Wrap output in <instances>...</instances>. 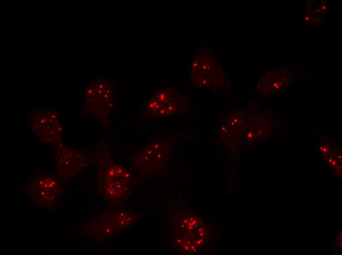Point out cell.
I'll list each match as a JSON object with an SVG mask.
<instances>
[{
    "label": "cell",
    "mask_w": 342,
    "mask_h": 255,
    "mask_svg": "<svg viewBox=\"0 0 342 255\" xmlns=\"http://www.w3.org/2000/svg\"><path fill=\"white\" fill-rule=\"evenodd\" d=\"M33 132L47 145L55 147L61 143L62 127L57 113L54 109H39L29 115Z\"/></svg>",
    "instance_id": "8"
},
{
    "label": "cell",
    "mask_w": 342,
    "mask_h": 255,
    "mask_svg": "<svg viewBox=\"0 0 342 255\" xmlns=\"http://www.w3.org/2000/svg\"><path fill=\"white\" fill-rule=\"evenodd\" d=\"M61 192L57 180L49 175H43L35 178L28 186L29 196L36 204L50 207L57 202Z\"/></svg>",
    "instance_id": "10"
},
{
    "label": "cell",
    "mask_w": 342,
    "mask_h": 255,
    "mask_svg": "<svg viewBox=\"0 0 342 255\" xmlns=\"http://www.w3.org/2000/svg\"><path fill=\"white\" fill-rule=\"evenodd\" d=\"M140 217L136 213L111 208L86 221L81 228L82 233L96 240H103L135 225Z\"/></svg>",
    "instance_id": "3"
},
{
    "label": "cell",
    "mask_w": 342,
    "mask_h": 255,
    "mask_svg": "<svg viewBox=\"0 0 342 255\" xmlns=\"http://www.w3.org/2000/svg\"><path fill=\"white\" fill-rule=\"evenodd\" d=\"M56 167L58 177L63 180H70L91 164L85 153L72 149L62 142L55 147Z\"/></svg>",
    "instance_id": "9"
},
{
    "label": "cell",
    "mask_w": 342,
    "mask_h": 255,
    "mask_svg": "<svg viewBox=\"0 0 342 255\" xmlns=\"http://www.w3.org/2000/svg\"><path fill=\"white\" fill-rule=\"evenodd\" d=\"M189 74L192 83L202 88L217 90L227 82L224 68L206 46L198 51L191 63Z\"/></svg>",
    "instance_id": "4"
},
{
    "label": "cell",
    "mask_w": 342,
    "mask_h": 255,
    "mask_svg": "<svg viewBox=\"0 0 342 255\" xmlns=\"http://www.w3.org/2000/svg\"><path fill=\"white\" fill-rule=\"evenodd\" d=\"M188 107L186 99L171 87L160 88L146 101L142 110L146 119L171 117L184 112Z\"/></svg>",
    "instance_id": "6"
},
{
    "label": "cell",
    "mask_w": 342,
    "mask_h": 255,
    "mask_svg": "<svg viewBox=\"0 0 342 255\" xmlns=\"http://www.w3.org/2000/svg\"><path fill=\"white\" fill-rule=\"evenodd\" d=\"M328 141L318 144L317 148L328 166L338 175H341L342 157L340 151Z\"/></svg>",
    "instance_id": "11"
},
{
    "label": "cell",
    "mask_w": 342,
    "mask_h": 255,
    "mask_svg": "<svg viewBox=\"0 0 342 255\" xmlns=\"http://www.w3.org/2000/svg\"><path fill=\"white\" fill-rule=\"evenodd\" d=\"M172 147V141L166 138L150 142L134 154L132 159L134 170L143 176L160 173L167 165Z\"/></svg>",
    "instance_id": "5"
},
{
    "label": "cell",
    "mask_w": 342,
    "mask_h": 255,
    "mask_svg": "<svg viewBox=\"0 0 342 255\" xmlns=\"http://www.w3.org/2000/svg\"><path fill=\"white\" fill-rule=\"evenodd\" d=\"M85 96L86 112L101 121H106L115 101L111 82L104 78L94 79L87 87Z\"/></svg>",
    "instance_id": "7"
},
{
    "label": "cell",
    "mask_w": 342,
    "mask_h": 255,
    "mask_svg": "<svg viewBox=\"0 0 342 255\" xmlns=\"http://www.w3.org/2000/svg\"><path fill=\"white\" fill-rule=\"evenodd\" d=\"M171 242L179 253L198 254L205 249L210 241V232L204 221L192 212L177 210L170 213Z\"/></svg>",
    "instance_id": "2"
},
{
    "label": "cell",
    "mask_w": 342,
    "mask_h": 255,
    "mask_svg": "<svg viewBox=\"0 0 342 255\" xmlns=\"http://www.w3.org/2000/svg\"><path fill=\"white\" fill-rule=\"evenodd\" d=\"M98 170L100 193L111 208L123 207L132 193L136 181L131 173L116 163L109 153H100L94 156Z\"/></svg>",
    "instance_id": "1"
}]
</instances>
